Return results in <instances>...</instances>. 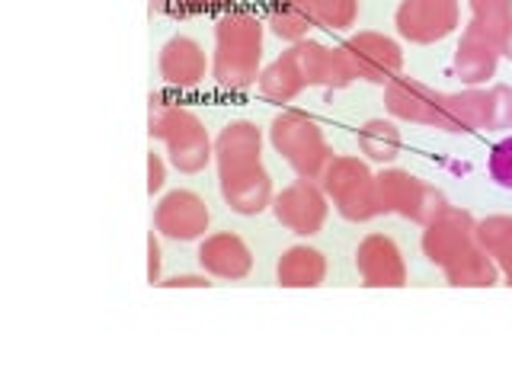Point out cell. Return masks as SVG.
Returning a JSON list of instances; mask_svg holds the SVG:
<instances>
[{
	"label": "cell",
	"mask_w": 512,
	"mask_h": 384,
	"mask_svg": "<svg viewBox=\"0 0 512 384\" xmlns=\"http://www.w3.org/2000/svg\"><path fill=\"white\" fill-rule=\"evenodd\" d=\"M218 189L237 215H260L272 205V180L263 167V132L256 122L237 119L215 138Z\"/></svg>",
	"instance_id": "cell-1"
},
{
	"label": "cell",
	"mask_w": 512,
	"mask_h": 384,
	"mask_svg": "<svg viewBox=\"0 0 512 384\" xmlns=\"http://www.w3.org/2000/svg\"><path fill=\"white\" fill-rule=\"evenodd\" d=\"M349 68L340 55V48H327L320 42L301 39L288 52H282L269 68L260 71V93L272 103H288L295 100L301 90L308 87H327V90H343L352 84Z\"/></svg>",
	"instance_id": "cell-2"
},
{
	"label": "cell",
	"mask_w": 512,
	"mask_h": 384,
	"mask_svg": "<svg viewBox=\"0 0 512 384\" xmlns=\"http://www.w3.org/2000/svg\"><path fill=\"white\" fill-rule=\"evenodd\" d=\"M263 61V23L247 10L224 13L215 23L212 77L224 90H247L260 80Z\"/></svg>",
	"instance_id": "cell-3"
},
{
	"label": "cell",
	"mask_w": 512,
	"mask_h": 384,
	"mask_svg": "<svg viewBox=\"0 0 512 384\" xmlns=\"http://www.w3.org/2000/svg\"><path fill=\"white\" fill-rule=\"evenodd\" d=\"M148 135L167 144L170 164L180 173H202L215 154L202 119L196 112L170 103L164 93L148 96Z\"/></svg>",
	"instance_id": "cell-4"
},
{
	"label": "cell",
	"mask_w": 512,
	"mask_h": 384,
	"mask_svg": "<svg viewBox=\"0 0 512 384\" xmlns=\"http://www.w3.org/2000/svg\"><path fill=\"white\" fill-rule=\"evenodd\" d=\"M320 189L336 205L346 221H372L384 215V205L378 196V176L362 164L359 157H333L320 173Z\"/></svg>",
	"instance_id": "cell-5"
},
{
	"label": "cell",
	"mask_w": 512,
	"mask_h": 384,
	"mask_svg": "<svg viewBox=\"0 0 512 384\" xmlns=\"http://www.w3.org/2000/svg\"><path fill=\"white\" fill-rule=\"evenodd\" d=\"M269 141L301 180H320V173L333 160V151L324 132H320V125L298 109H285L272 119Z\"/></svg>",
	"instance_id": "cell-6"
},
{
	"label": "cell",
	"mask_w": 512,
	"mask_h": 384,
	"mask_svg": "<svg viewBox=\"0 0 512 384\" xmlns=\"http://www.w3.org/2000/svg\"><path fill=\"white\" fill-rule=\"evenodd\" d=\"M512 125V90L471 87L464 93H445L442 103V132H503Z\"/></svg>",
	"instance_id": "cell-7"
},
{
	"label": "cell",
	"mask_w": 512,
	"mask_h": 384,
	"mask_svg": "<svg viewBox=\"0 0 512 384\" xmlns=\"http://www.w3.org/2000/svg\"><path fill=\"white\" fill-rule=\"evenodd\" d=\"M378 196L384 205V215L394 212L407 221L423 224V228L448 208L445 196L436 186H429L410 170H397V167L378 173Z\"/></svg>",
	"instance_id": "cell-8"
},
{
	"label": "cell",
	"mask_w": 512,
	"mask_h": 384,
	"mask_svg": "<svg viewBox=\"0 0 512 384\" xmlns=\"http://www.w3.org/2000/svg\"><path fill=\"white\" fill-rule=\"evenodd\" d=\"M340 55L346 61V68L352 77L372 80V84L388 87L391 80L404 68V52L391 36H381V32H359V36H349L340 45Z\"/></svg>",
	"instance_id": "cell-9"
},
{
	"label": "cell",
	"mask_w": 512,
	"mask_h": 384,
	"mask_svg": "<svg viewBox=\"0 0 512 384\" xmlns=\"http://www.w3.org/2000/svg\"><path fill=\"white\" fill-rule=\"evenodd\" d=\"M400 39L432 45L458 29V0H400L394 13Z\"/></svg>",
	"instance_id": "cell-10"
},
{
	"label": "cell",
	"mask_w": 512,
	"mask_h": 384,
	"mask_svg": "<svg viewBox=\"0 0 512 384\" xmlns=\"http://www.w3.org/2000/svg\"><path fill=\"white\" fill-rule=\"evenodd\" d=\"M272 212H276L279 224H285L288 231H295L301 237H311L324 228V221L330 215V199L314 180H301L292 186H285L279 196H272Z\"/></svg>",
	"instance_id": "cell-11"
},
{
	"label": "cell",
	"mask_w": 512,
	"mask_h": 384,
	"mask_svg": "<svg viewBox=\"0 0 512 384\" xmlns=\"http://www.w3.org/2000/svg\"><path fill=\"white\" fill-rule=\"evenodd\" d=\"M208 221V205L192 189H173L154 208V228L170 240H199L208 231Z\"/></svg>",
	"instance_id": "cell-12"
},
{
	"label": "cell",
	"mask_w": 512,
	"mask_h": 384,
	"mask_svg": "<svg viewBox=\"0 0 512 384\" xmlns=\"http://www.w3.org/2000/svg\"><path fill=\"white\" fill-rule=\"evenodd\" d=\"M477 240V221L471 212L464 208H452L448 205L445 212H439L426 224L423 231V253L429 263L445 266L452 256H458L464 247H471Z\"/></svg>",
	"instance_id": "cell-13"
},
{
	"label": "cell",
	"mask_w": 512,
	"mask_h": 384,
	"mask_svg": "<svg viewBox=\"0 0 512 384\" xmlns=\"http://www.w3.org/2000/svg\"><path fill=\"white\" fill-rule=\"evenodd\" d=\"M356 269L368 288H404L407 263L388 234H368L356 250Z\"/></svg>",
	"instance_id": "cell-14"
},
{
	"label": "cell",
	"mask_w": 512,
	"mask_h": 384,
	"mask_svg": "<svg viewBox=\"0 0 512 384\" xmlns=\"http://www.w3.org/2000/svg\"><path fill=\"white\" fill-rule=\"evenodd\" d=\"M442 103L445 93L426 87L423 80L416 77H394L388 87H384V106L394 119L416 122V125H436L442 119Z\"/></svg>",
	"instance_id": "cell-15"
},
{
	"label": "cell",
	"mask_w": 512,
	"mask_h": 384,
	"mask_svg": "<svg viewBox=\"0 0 512 384\" xmlns=\"http://www.w3.org/2000/svg\"><path fill=\"white\" fill-rule=\"evenodd\" d=\"M500 42H496L487 29H480L477 23H471L464 29V36L455 48V58H452V71L458 80L464 84H484L496 74V61H500Z\"/></svg>",
	"instance_id": "cell-16"
},
{
	"label": "cell",
	"mask_w": 512,
	"mask_h": 384,
	"mask_svg": "<svg viewBox=\"0 0 512 384\" xmlns=\"http://www.w3.org/2000/svg\"><path fill=\"white\" fill-rule=\"evenodd\" d=\"M199 266L215 279H244L253 269V253L244 244V237H237L234 231H218L208 234L199 247Z\"/></svg>",
	"instance_id": "cell-17"
},
{
	"label": "cell",
	"mask_w": 512,
	"mask_h": 384,
	"mask_svg": "<svg viewBox=\"0 0 512 384\" xmlns=\"http://www.w3.org/2000/svg\"><path fill=\"white\" fill-rule=\"evenodd\" d=\"M157 71H160V77H164L170 87L192 90V87H199L202 80H205L208 58H205L202 45L196 39L173 36L164 48H160Z\"/></svg>",
	"instance_id": "cell-18"
},
{
	"label": "cell",
	"mask_w": 512,
	"mask_h": 384,
	"mask_svg": "<svg viewBox=\"0 0 512 384\" xmlns=\"http://www.w3.org/2000/svg\"><path fill=\"white\" fill-rule=\"evenodd\" d=\"M276 279H279L282 288H317V285H324V279H327V260H324V253L308 247V244L288 247L279 256Z\"/></svg>",
	"instance_id": "cell-19"
},
{
	"label": "cell",
	"mask_w": 512,
	"mask_h": 384,
	"mask_svg": "<svg viewBox=\"0 0 512 384\" xmlns=\"http://www.w3.org/2000/svg\"><path fill=\"white\" fill-rule=\"evenodd\" d=\"M445 279L448 285H455V288H490L496 285V279H500V266L493 263V256L477 244L471 247H464L458 256H452L445 266Z\"/></svg>",
	"instance_id": "cell-20"
},
{
	"label": "cell",
	"mask_w": 512,
	"mask_h": 384,
	"mask_svg": "<svg viewBox=\"0 0 512 384\" xmlns=\"http://www.w3.org/2000/svg\"><path fill=\"white\" fill-rule=\"evenodd\" d=\"M266 26L292 45L308 39V32L317 26V0H272L266 10Z\"/></svg>",
	"instance_id": "cell-21"
},
{
	"label": "cell",
	"mask_w": 512,
	"mask_h": 384,
	"mask_svg": "<svg viewBox=\"0 0 512 384\" xmlns=\"http://www.w3.org/2000/svg\"><path fill=\"white\" fill-rule=\"evenodd\" d=\"M477 244L493 256V263L512 285V215H490L477 221Z\"/></svg>",
	"instance_id": "cell-22"
},
{
	"label": "cell",
	"mask_w": 512,
	"mask_h": 384,
	"mask_svg": "<svg viewBox=\"0 0 512 384\" xmlns=\"http://www.w3.org/2000/svg\"><path fill=\"white\" fill-rule=\"evenodd\" d=\"M356 141H359V151L368 160H375V164H391V160L400 154V132L391 122H384V119L365 122L359 128Z\"/></svg>",
	"instance_id": "cell-23"
},
{
	"label": "cell",
	"mask_w": 512,
	"mask_h": 384,
	"mask_svg": "<svg viewBox=\"0 0 512 384\" xmlns=\"http://www.w3.org/2000/svg\"><path fill=\"white\" fill-rule=\"evenodd\" d=\"M471 23L487 29L503 45V36L512 23V0H471Z\"/></svg>",
	"instance_id": "cell-24"
},
{
	"label": "cell",
	"mask_w": 512,
	"mask_h": 384,
	"mask_svg": "<svg viewBox=\"0 0 512 384\" xmlns=\"http://www.w3.org/2000/svg\"><path fill=\"white\" fill-rule=\"evenodd\" d=\"M359 20V0H317L320 29H349Z\"/></svg>",
	"instance_id": "cell-25"
},
{
	"label": "cell",
	"mask_w": 512,
	"mask_h": 384,
	"mask_svg": "<svg viewBox=\"0 0 512 384\" xmlns=\"http://www.w3.org/2000/svg\"><path fill=\"white\" fill-rule=\"evenodd\" d=\"M487 170H490V180H493L496 186L512 189V138H503V141L490 151Z\"/></svg>",
	"instance_id": "cell-26"
},
{
	"label": "cell",
	"mask_w": 512,
	"mask_h": 384,
	"mask_svg": "<svg viewBox=\"0 0 512 384\" xmlns=\"http://www.w3.org/2000/svg\"><path fill=\"white\" fill-rule=\"evenodd\" d=\"M231 4V0H151V13H167V16H192Z\"/></svg>",
	"instance_id": "cell-27"
},
{
	"label": "cell",
	"mask_w": 512,
	"mask_h": 384,
	"mask_svg": "<svg viewBox=\"0 0 512 384\" xmlns=\"http://www.w3.org/2000/svg\"><path fill=\"white\" fill-rule=\"evenodd\" d=\"M167 183V167H164V157L160 154H148V192L154 196V192H160Z\"/></svg>",
	"instance_id": "cell-28"
},
{
	"label": "cell",
	"mask_w": 512,
	"mask_h": 384,
	"mask_svg": "<svg viewBox=\"0 0 512 384\" xmlns=\"http://www.w3.org/2000/svg\"><path fill=\"white\" fill-rule=\"evenodd\" d=\"M148 282L160 285V244H157L154 231L148 234Z\"/></svg>",
	"instance_id": "cell-29"
},
{
	"label": "cell",
	"mask_w": 512,
	"mask_h": 384,
	"mask_svg": "<svg viewBox=\"0 0 512 384\" xmlns=\"http://www.w3.org/2000/svg\"><path fill=\"white\" fill-rule=\"evenodd\" d=\"M208 272L205 276H170V279H160V288H208Z\"/></svg>",
	"instance_id": "cell-30"
},
{
	"label": "cell",
	"mask_w": 512,
	"mask_h": 384,
	"mask_svg": "<svg viewBox=\"0 0 512 384\" xmlns=\"http://www.w3.org/2000/svg\"><path fill=\"white\" fill-rule=\"evenodd\" d=\"M500 52L512 61V23H509V29H506V36H503V45H500Z\"/></svg>",
	"instance_id": "cell-31"
}]
</instances>
